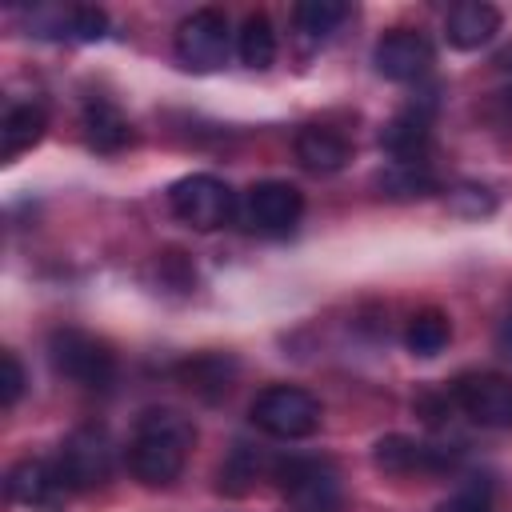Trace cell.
<instances>
[{
	"label": "cell",
	"instance_id": "6da1fadb",
	"mask_svg": "<svg viewBox=\"0 0 512 512\" xmlns=\"http://www.w3.org/2000/svg\"><path fill=\"white\" fill-rule=\"evenodd\" d=\"M192 444H196V424L184 412L148 408L136 416L128 440V472L148 488H164L184 472Z\"/></svg>",
	"mask_w": 512,
	"mask_h": 512
},
{
	"label": "cell",
	"instance_id": "7a4b0ae2",
	"mask_svg": "<svg viewBox=\"0 0 512 512\" xmlns=\"http://www.w3.org/2000/svg\"><path fill=\"white\" fill-rule=\"evenodd\" d=\"M48 360L64 380H72L80 388H92V392H100L116 380L112 348L104 340H96L92 332H84V328H56L48 336Z\"/></svg>",
	"mask_w": 512,
	"mask_h": 512
},
{
	"label": "cell",
	"instance_id": "3957f363",
	"mask_svg": "<svg viewBox=\"0 0 512 512\" xmlns=\"http://www.w3.org/2000/svg\"><path fill=\"white\" fill-rule=\"evenodd\" d=\"M252 424L276 440H304L320 428V400L296 384H268L248 408Z\"/></svg>",
	"mask_w": 512,
	"mask_h": 512
},
{
	"label": "cell",
	"instance_id": "277c9868",
	"mask_svg": "<svg viewBox=\"0 0 512 512\" xmlns=\"http://www.w3.org/2000/svg\"><path fill=\"white\" fill-rule=\"evenodd\" d=\"M168 208L176 220H184L196 232H216L236 216L232 188L212 172H192L168 188Z\"/></svg>",
	"mask_w": 512,
	"mask_h": 512
},
{
	"label": "cell",
	"instance_id": "5b68a950",
	"mask_svg": "<svg viewBox=\"0 0 512 512\" xmlns=\"http://www.w3.org/2000/svg\"><path fill=\"white\" fill-rule=\"evenodd\" d=\"M280 496L292 512H336L340 508V476L328 460L316 456H292L276 464Z\"/></svg>",
	"mask_w": 512,
	"mask_h": 512
},
{
	"label": "cell",
	"instance_id": "8992f818",
	"mask_svg": "<svg viewBox=\"0 0 512 512\" xmlns=\"http://www.w3.org/2000/svg\"><path fill=\"white\" fill-rule=\"evenodd\" d=\"M52 464H56L60 488L88 492V488H100L112 476V444L100 428H76L72 436H64Z\"/></svg>",
	"mask_w": 512,
	"mask_h": 512
},
{
	"label": "cell",
	"instance_id": "52a82bcc",
	"mask_svg": "<svg viewBox=\"0 0 512 512\" xmlns=\"http://www.w3.org/2000/svg\"><path fill=\"white\" fill-rule=\"evenodd\" d=\"M228 20L216 8H200L176 28V60L192 72H212L228 60Z\"/></svg>",
	"mask_w": 512,
	"mask_h": 512
},
{
	"label": "cell",
	"instance_id": "ba28073f",
	"mask_svg": "<svg viewBox=\"0 0 512 512\" xmlns=\"http://www.w3.org/2000/svg\"><path fill=\"white\" fill-rule=\"evenodd\" d=\"M456 408L484 428H512V376L468 372L452 384Z\"/></svg>",
	"mask_w": 512,
	"mask_h": 512
},
{
	"label": "cell",
	"instance_id": "9c48e42d",
	"mask_svg": "<svg viewBox=\"0 0 512 512\" xmlns=\"http://www.w3.org/2000/svg\"><path fill=\"white\" fill-rule=\"evenodd\" d=\"M236 212L252 232H288L304 212V196L288 180H260L244 192Z\"/></svg>",
	"mask_w": 512,
	"mask_h": 512
},
{
	"label": "cell",
	"instance_id": "30bf717a",
	"mask_svg": "<svg viewBox=\"0 0 512 512\" xmlns=\"http://www.w3.org/2000/svg\"><path fill=\"white\" fill-rule=\"evenodd\" d=\"M372 64L384 80L412 84L432 68V44L412 28H392L388 36H380V44L372 52Z\"/></svg>",
	"mask_w": 512,
	"mask_h": 512
},
{
	"label": "cell",
	"instance_id": "8fae6325",
	"mask_svg": "<svg viewBox=\"0 0 512 512\" xmlns=\"http://www.w3.org/2000/svg\"><path fill=\"white\" fill-rule=\"evenodd\" d=\"M372 460H376V468H384L392 476H436L452 464V456H444L440 448L420 444L412 436H384L372 448Z\"/></svg>",
	"mask_w": 512,
	"mask_h": 512
},
{
	"label": "cell",
	"instance_id": "7c38bea8",
	"mask_svg": "<svg viewBox=\"0 0 512 512\" xmlns=\"http://www.w3.org/2000/svg\"><path fill=\"white\" fill-rule=\"evenodd\" d=\"M496 32H500V12L484 0H460L444 16V36L460 52H472V48L488 44Z\"/></svg>",
	"mask_w": 512,
	"mask_h": 512
},
{
	"label": "cell",
	"instance_id": "4fadbf2b",
	"mask_svg": "<svg viewBox=\"0 0 512 512\" xmlns=\"http://www.w3.org/2000/svg\"><path fill=\"white\" fill-rule=\"evenodd\" d=\"M80 124H84L88 148H96V152H124V148L132 144V124H128V116H124L112 100H104V96H96V100L84 104Z\"/></svg>",
	"mask_w": 512,
	"mask_h": 512
},
{
	"label": "cell",
	"instance_id": "5bb4252c",
	"mask_svg": "<svg viewBox=\"0 0 512 512\" xmlns=\"http://www.w3.org/2000/svg\"><path fill=\"white\" fill-rule=\"evenodd\" d=\"M348 140L328 124H304L296 132V160L308 172H336L348 164Z\"/></svg>",
	"mask_w": 512,
	"mask_h": 512
},
{
	"label": "cell",
	"instance_id": "9a60e30c",
	"mask_svg": "<svg viewBox=\"0 0 512 512\" xmlns=\"http://www.w3.org/2000/svg\"><path fill=\"white\" fill-rule=\"evenodd\" d=\"M44 128H48L44 104H36V100L12 104V108L4 112V120H0V156H4V160H16L20 152L36 148L40 136H44Z\"/></svg>",
	"mask_w": 512,
	"mask_h": 512
},
{
	"label": "cell",
	"instance_id": "2e32d148",
	"mask_svg": "<svg viewBox=\"0 0 512 512\" xmlns=\"http://www.w3.org/2000/svg\"><path fill=\"white\" fill-rule=\"evenodd\" d=\"M428 132H432V112H428L424 104H412V108H404V112L380 132V144L396 156V164H420L416 156L424 152Z\"/></svg>",
	"mask_w": 512,
	"mask_h": 512
},
{
	"label": "cell",
	"instance_id": "e0dca14e",
	"mask_svg": "<svg viewBox=\"0 0 512 512\" xmlns=\"http://www.w3.org/2000/svg\"><path fill=\"white\" fill-rule=\"evenodd\" d=\"M4 492H8V500H16V504H48V500H52L56 492H64V488H60L56 464L28 456V460H16V464L8 468Z\"/></svg>",
	"mask_w": 512,
	"mask_h": 512
},
{
	"label": "cell",
	"instance_id": "ac0fdd59",
	"mask_svg": "<svg viewBox=\"0 0 512 512\" xmlns=\"http://www.w3.org/2000/svg\"><path fill=\"white\" fill-rule=\"evenodd\" d=\"M236 52H240V60H244L248 68H256V72L276 60V28H272V20H268L264 12L244 16V24H240V32H236Z\"/></svg>",
	"mask_w": 512,
	"mask_h": 512
},
{
	"label": "cell",
	"instance_id": "d6986e66",
	"mask_svg": "<svg viewBox=\"0 0 512 512\" xmlns=\"http://www.w3.org/2000/svg\"><path fill=\"white\" fill-rule=\"evenodd\" d=\"M448 340H452V324H448V316H444L440 308L416 312V316L408 320V328H404V344H408V352H416V356H436V352L448 348Z\"/></svg>",
	"mask_w": 512,
	"mask_h": 512
},
{
	"label": "cell",
	"instance_id": "ffe728a7",
	"mask_svg": "<svg viewBox=\"0 0 512 512\" xmlns=\"http://www.w3.org/2000/svg\"><path fill=\"white\" fill-rule=\"evenodd\" d=\"M348 4L344 0H300L296 8H292V20H296V28L304 32V36H312V40H320V36H332L344 20H348Z\"/></svg>",
	"mask_w": 512,
	"mask_h": 512
},
{
	"label": "cell",
	"instance_id": "44dd1931",
	"mask_svg": "<svg viewBox=\"0 0 512 512\" xmlns=\"http://www.w3.org/2000/svg\"><path fill=\"white\" fill-rule=\"evenodd\" d=\"M380 188L400 192V196H424V192H432V176L420 164H396L392 172L380 176Z\"/></svg>",
	"mask_w": 512,
	"mask_h": 512
},
{
	"label": "cell",
	"instance_id": "7402d4cb",
	"mask_svg": "<svg viewBox=\"0 0 512 512\" xmlns=\"http://www.w3.org/2000/svg\"><path fill=\"white\" fill-rule=\"evenodd\" d=\"M64 28H68V36H76V40H100L104 28H108V16H104L100 8L80 4V8H68V12H64Z\"/></svg>",
	"mask_w": 512,
	"mask_h": 512
},
{
	"label": "cell",
	"instance_id": "603a6c76",
	"mask_svg": "<svg viewBox=\"0 0 512 512\" xmlns=\"http://www.w3.org/2000/svg\"><path fill=\"white\" fill-rule=\"evenodd\" d=\"M24 392V368L16 360V352H0V404L12 408Z\"/></svg>",
	"mask_w": 512,
	"mask_h": 512
},
{
	"label": "cell",
	"instance_id": "cb8c5ba5",
	"mask_svg": "<svg viewBox=\"0 0 512 512\" xmlns=\"http://www.w3.org/2000/svg\"><path fill=\"white\" fill-rule=\"evenodd\" d=\"M436 512H488V500L476 496V492H460V496H452L448 504H440Z\"/></svg>",
	"mask_w": 512,
	"mask_h": 512
},
{
	"label": "cell",
	"instance_id": "d4e9b609",
	"mask_svg": "<svg viewBox=\"0 0 512 512\" xmlns=\"http://www.w3.org/2000/svg\"><path fill=\"white\" fill-rule=\"evenodd\" d=\"M500 344L512 352V312H508V320H504V328H500Z\"/></svg>",
	"mask_w": 512,
	"mask_h": 512
}]
</instances>
